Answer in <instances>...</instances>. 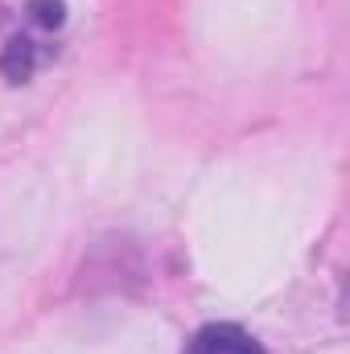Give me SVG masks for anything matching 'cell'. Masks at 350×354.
I'll return each mask as SVG.
<instances>
[{
	"label": "cell",
	"mask_w": 350,
	"mask_h": 354,
	"mask_svg": "<svg viewBox=\"0 0 350 354\" xmlns=\"http://www.w3.org/2000/svg\"><path fill=\"white\" fill-rule=\"evenodd\" d=\"M185 354H264V351L243 326L210 322V326H202V330L194 334V342H190Z\"/></svg>",
	"instance_id": "6da1fadb"
},
{
	"label": "cell",
	"mask_w": 350,
	"mask_h": 354,
	"mask_svg": "<svg viewBox=\"0 0 350 354\" xmlns=\"http://www.w3.org/2000/svg\"><path fill=\"white\" fill-rule=\"evenodd\" d=\"M33 71H37V46L29 37H8L4 54H0V75L8 83H25Z\"/></svg>",
	"instance_id": "7a4b0ae2"
},
{
	"label": "cell",
	"mask_w": 350,
	"mask_h": 354,
	"mask_svg": "<svg viewBox=\"0 0 350 354\" xmlns=\"http://www.w3.org/2000/svg\"><path fill=\"white\" fill-rule=\"evenodd\" d=\"M25 8H29L33 25H42V29H62V21H66V4L62 0H29Z\"/></svg>",
	"instance_id": "3957f363"
}]
</instances>
